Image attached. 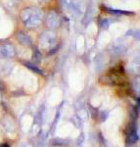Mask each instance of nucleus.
<instances>
[{
  "label": "nucleus",
  "instance_id": "f257e3e1",
  "mask_svg": "<svg viewBox=\"0 0 140 147\" xmlns=\"http://www.w3.org/2000/svg\"><path fill=\"white\" fill-rule=\"evenodd\" d=\"M22 23L28 28H35L41 24L42 12L34 7H28L23 9L20 14Z\"/></svg>",
  "mask_w": 140,
  "mask_h": 147
},
{
  "label": "nucleus",
  "instance_id": "f03ea898",
  "mask_svg": "<svg viewBox=\"0 0 140 147\" xmlns=\"http://www.w3.org/2000/svg\"><path fill=\"white\" fill-rule=\"evenodd\" d=\"M56 41L55 34L51 32H45L43 34H40L38 38V44L40 48L46 49V50H50L52 47L54 46Z\"/></svg>",
  "mask_w": 140,
  "mask_h": 147
},
{
  "label": "nucleus",
  "instance_id": "7ed1b4c3",
  "mask_svg": "<svg viewBox=\"0 0 140 147\" xmlns=\"http://www.w3.org/2000/svg\"><path fill=\"white\" fill-rule=\"evenodd\" d=\"M15 54V47L12 43L3 42L0 44V58H13Z\"/></svg>",
  "mask_w": 140,
  "mask_h": 147
},
{
  "label": "nucleus",
  "instance_id": "20e7f679",
  "mask_svg": "<svg viewBox=\"0 0 140 147\" xmlns=\"http://www.w3.org/2000/svg\"><path fill=\"white\" fill-rule=\"evenodd\" d=\"M46 25L48 28H53L58 27L59 25V17L55 12H50L46 16Z\"/></svg>",
  "mask_w": 140,
  "mask_h": 147
},
{
  "label": "nucleus",
  "instance_id": "39448f33",
  "mask_svg": "<svg viewBox=\"0 0 140 147\" xmlns=\"http://www.w3.org/2000/svg\"><path fill=\"white\" fill-rule=\"evenodd\" d=\"M16 37L19 40L20 43H22L25 46H30L32 45V38L30 37V35H28L26 32H18L16 34Z\"/></svg>",
  "mask_w": 140,
  "mask_h": 147
},
{
  "label": "nucleus",
  "instance_id": "423d86ee",
  "mask_svg": "<svg viewBox=\"0 0 140 147\" xmlns=\"http://www.w3.org/2000/svg\"><path fill=\"white\" fill-rule=\"evenodd\" d=\"M24 65L26 66L27 68L30 69V71H32V72H34V73H36V74H39V75H42L43 74V72H42L40 69L37 67L35 64L34 63H30V62H28V61H26V62H24Z\"/></svg>",
  "mask_w": 140,
  "mask_h": 147
},
{
  "label": "nucleus",
  "instance_id": "0eeeda50",
  "mask_svg": "<svg viewBox=\"0 0 140 147\" xmlns=\"http://www.w3.org/2000/svg\"><path fill=\"white\" fill-rule=\"evenodd\" d=\"M32 60H34V63L38 64L41 61V52H40L37 48L34 49V52H32Z\"/></svg>",
  "mask_w": 140,
  "mask_h": 147
},
{
  "label": "nucleus",
  "instance_id": "6e6552de",
  "mask_svg": "<svg viewBox=\"0 0 140 147\" xmlns=\"http://www.w3.org/2000/svg\"><path fill=\"white\" fill-rule=\"evenodd\" d=\"M3 89V84H2V82L0 80V90H2Z\"/></svg>",
  "mask_w": 140,
  "mask_h": 147
},
{
  "label": "nucleus",
  "instance_id": "1a4fd4ad",
  "mask_svg": "<svg viewBox=\"0 0 140 147\" xmlns=\"http://www.w3.org/2000/svg\"><path fill=\"white\" fill-rule=\"evenodd\" d=\"M0 147H8V144H1Z\"/></svg>",
  "mask_w": 140,
  "mask_h": 147
}]
</instances>
